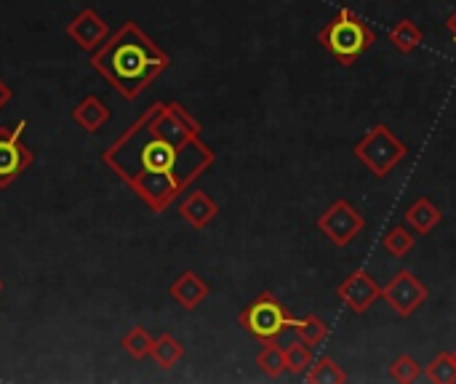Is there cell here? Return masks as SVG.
<instances>
[{"label":"cell","instance_id":"2","mask_svg":"<svg viewBox=\"0 0 456 384\" xmlns=\"http://www.w3.org/2000/svg\"><path fill=\"white\" fill-rule=\"evenodd\" d=\"M91 64L126 102H136L171 67V56L134 19H126L91 51Z\"/></svg>","mask_w":456,"mask_h":384},{"label":"cell","instance_id":"24","mask_svg":"<svg viewBox=\"0 0 456 384\" xmlns=\"http://www.w3.org/2000/svg\"><path fill=\"white\" fill-rule=\"evenodd\" d=\"M422 374H425V372H422V364H419L414 355H398V358L390 364V369H387V377H390L393 382L401 384L417 382Z\"/></svg>","mask_w":456,"mask_h":384},{"label":"cell","instance_id":"9","mask_svg":"<svg viewBox=\"0 0 456 384\" xmlns=\"http://www.w3.org/2000/svg\"><path fill=\"white\" fill-rule=\"evenodd\" d=\"M337 299L353 313L363 315L369 313L379 299H382V286L369 270H353L339 286H337Z\"/></svg>","mask_w":456,"mask_h":384},{"label":"cell","instance_id":"16","mask_svg":"<svg viewBox=\"0 0 456 384\" xmlns=\"http://www.w3.org/2000/svg\"><path fill=\"white\" fill-rule=\"evenodd\" d=\"M150 358L160 366V369H174L182 358H184V345L174 337V334H160V337H155V342H152V353H150Z\"/></svg>","mask_w":456,"mask_h":384},{"label":"cell","instance_id":"6","mask_svg":"<svg viewBox=\"0 0 456 384\" xmlns=\"http://www.w3.org/2000/svg\"><path fill=\"white\" fill-rule=\"evenodd\" d=\"M318 230L323 238H329V243H334L337 249H347L366 227L363 214L345 198L334 200L321 217H318Z\"/></svg>","mask_w":456,"mask_h":384},{"label":"cell","instance_id":"5","mask_svg":"<svg viewBox=\"0 0 456 384\" xmlns=\"http://www.w3.org/2000/svg\"><path fill=\"white\" fill-rule=\"evenodd\" d=\"M291 323H294V315L286 313V307L270 291L259 294L238 315V326L259 342L278 339L286 329H291Z\"/></svg>","mask_w":456,"mask_h":384},{"label":"cell","instance_id":"4","mask_svg":"<svg viewBox=\"0 0 456 384\" xmlns=\"http://www.w3.org/2000/svg\"><path fill=\"white\" fill-rule=\"evenodd\" d=\"M353 155L377 176V179H385L393 174V168H398L406 155H409V147L406 142L387 126V123H374L353 147Z\"/></svg>","mask_w":456,"mask_h":384},{"label":"cell","instance_id":"15","mask_svg":"<svg viewBox=\"0 0 456 384\" xmlns=\"http://www.w3.org/2000/svg\"><path fill=\"white\" fill-rule=\"evenodd\" d=\"M387 40L393 43L395 51H401V53H414V51L425 43V32H422V27H419L414 19H401V21L387 32Z\"/></svg>","mask_w":456,"mask_h":384},{"label":"cell","instance_id":"1","mask_svg":"<svg viewBox=\"0 0 456 384\" xmlns=\"http://www.w3.org/2000/svg\"><path fill=\"white\" fill-rule=\"evenodd\" d=\"M102 163L152 214H163L216 163V152L182 102H152L110 142Z\"/></svg>","mask_w":456,"mask_h":384},{"label":"cell","instance_id":"14","mask_svg":"<svg viewBox=\"0 0 456 384\" xmlns=\"http://www.w3.org/2000/svg\"><path fill=\"white\" fill-rule=\"evenodd\" d=\"M441 219H444V211H441L428 195L417 198V200L406 208V214H403V222H406L417 235H430V233L441 225Z\"/></svg>","mask_w":456,"mask_h":384},{"label":"cell","instance_id":"11","mask_svg":"<svg viewBox=\"0 0 456 384\" xmlns=\"http://www.w3.org/2000/svg\"><path fill=\"white\" fill-rule=\"evenodd\" d=\"M168 297L187 313L198 310L208 297H211V286L203 275H198L195 270H184L179 273L171 286H168Z\"/></svg>","mask_w":456,"mask_h":384},{"label":"cell","instance_id":"19","mask_svg":"<svg viewBox=\"0 0 456 384\" xmlns=\"http://www.w3.org/2000/svg\"><path fill=\"white\" fill-rule=\"evenodd\" d=\"M291 329L297 331V337L302 342H307L310 347H318L326 337H329V323L321 315H305V318H294Z\"/></svg>","mask_w":456,"mask_h":384},{"label":"cell","instance_id":"10","mask_svg":"<svg viewBox=\"0 0 456 384\" xmlns=\"http://www.w3.org/2000/svg\"><path fill=\"white\" fill-rule=\"evenodd\" d=\"M64 32L80 51H96L110 37L112 29L107 27V21L94 8H83L80 13L72 16V21L67 24Z\"/></svg>","mask_w":456,"mask_h":384},{"label":"cell","instance_id":"21","mask_svg":"<svg viewBox=\"0 0 456 384\" xmlns=\"http://www.w3.org/2000/svg\"><path fill=\"white\" fill-rule=\"evenodd\" d=\"M382 246H385V251L387 254H393V257H406L414 246H417V233L406 225H398V227H390L387 233H385V238H382Z\"/></svg>","mask_w":456,"mask_h":384},{"label":"cell","instance_id":"13","mask_svg":"<svg viewBox=\"0 0 456 384\" xmlns=\"http://www.w3.org/2000/svg\"><path fill=\"white\" fill-rule=\"evenodd\" d=\"M110 118H112L110 107H107L99 96H94V94L83 96V99L75 104V110H72V123H75L80 131H86V134L102 131L104 123H110Z\"/></svg>","mask_w":456,"mask_h":384},{"label":"cell","instance_id":"20","mask_svg":"<svg viewBox=\"0 0 456 384\" xmlns=\"http://www.w3.org/2000/svg\"><path fill=\"white\" fill-rule=\"evenodd\" d=\"M307 382L310 384H345L347 382V374H345V369L334 361V358H329V355H323V358H315V364L310 366V372H307Z\"/></svg>","mask_w":456,"mask_h":384},{"label":"cell","instance_id":"23","mask_svg":"<svg viewBox=\"0 0 456 384\" xmlns=\"http://www.w3.org/2000/svg\"><path fill=\"white\" fill-rule=\"evenodd\" d=\"M286 364H289V374L299 377V374H307L310 366L315 364V355H313V347L307 342H294L286 347Z\"/></svg>","mask_w":456,"mask_h":384},{"label":"cell","instance_id":"17","mask_svg":"<svg viewBox=\"0 0 456 384\" xmlns=\"http://www.w3.org/2000/svg\"><path fill=\"white\" fill-rule=\"evenodd\" d=\"M256 369L267 377V380H278L289 372V364H286V350L281 345L273 342H265V347L259 350L256 355Z\"/></svg>","mask_w":456,"mask_h":384},{"label":"cell","instance_id":"18","mask_svg":"<svg viewBox=\"0 0 456 384\" xmlns=\"http://www.w3.org/2000/svg\"><path fill=\"white\" fill-rule=\"evenodd\" d=\"M152 342H155V337H152L144 326H131V329L123 334L120 347H123V353H126L131 361H144V358H150V353H152Z\"/></svg>","mask_w":456,"mask_h":384},{"label":"cell","instance_id":"25","mask_svg":"<svg viewBox=\"0 0 456 384\" xmlns=\"http://www.w3.org/2000/svg\"><path fill=\"white\" fill-rule=\"evenodd\" d=\"M11 96H13V91H11V86L0 78V110H5L8 107V102H11Z\"/></svg>","mask_w":456,"mask_h":384},{"label":"cell","instance_id":"12","mask_svg":"<svg viewBox=\"0 0 456 384\" xmlns=\"http://www.w3.org/2000/svg\"><path fill=\"white\" fill-rule=\"evenodd\" d=\"M219 214V206L216 200L203 192V190H192V192H184L182 200H179V217L192 227V230H206Z\"/></svg>","mask_w":456,"mask_h":384},{"label":"cell","instance_id":"3","mask_svg":"<svg viewBox=\"0 0 456 384\" xmlns=\"http://www.w3.org/2000/svg\"><path fill=\"white\" fill-rule=\"evenodd\" d=\"M318 43L323 51H329L342 67H353L374 43L377 32L366 19H361L350 8H339L318 32Z\"/></svg>","mask_w":456,"mask_h":384},{"label":"cell","instance_id":"7","mask_svg":"<svg viewBox=\"0 0 456 384\" xmlns=\"http://www.w3.org/2000/svg\"><path fill=\"white\" fill-rule=\"evenodd\" d=\"M27 120L16 126H0V190H8L35 160L32 150L24 144Z\"/></svg>","mask_w":456,"mask_h":384},{"label":"cell","instance_id":"26","mask_svg":"<svg viewBox=\"0 0 456 384\" xmlns=\"http://www.w3.org/2000/svg\"><path fill=\"white\" fill-rule=\"evenodd\" d=\"M446 29H449L452 40L456 43V11H452V13H449V19H446Z\"/></svg>","mask_w":456,"mask_h":384},{"label":"cell","instance_id":"28","mask_svg":"<svg viewBox=\"0 0 456 384\" xmlns=\"http://www.w3.org/2000/svg\"><path fill=\"white\" fill-rule=\"evenodd\" d=\"M0 294H3V281H0Z\"/></svg>","mask_w":456,"mask_h":384},{"label":"cell","instance_id":"27","mask_svg":"<svg viewBox=\"0 0 456 384\" xmlns=\"http://www.w3.org/2000/svg\"><path fill=\"white\" fill-rule=\"evenodd\" d=\"M452 358H454V364H456V350H454V353H452Z\"/></svg>","mask_w":456,"mask_h":384},{"label":"cell","instance_id":"8","mask_svg":"<svg viewBox=\"0 0 456 384\" xmlns=\"http://www.w3.org/2000/svg\"><path fill=\"white\" fill-rule=\"evenodd\" d=\"M430 299V289L422 278H417L411 270H398L385 286H382V302L398 315L411 318L425 302Z\"/></svg>","mask_w":456,"mask_h":384},{"label":"cell","instance_id":"22","mask_svg":"<svg viewBox=\"0 0 456 384\" xmlns=\"http://www.w3.org/2000/svg\"><path fill=\"white\" fill-rule=\"evenodd\" d=\"M425 380L433 384H454L456 382V364L452 353H438L430 366H425Z\"/></svg>","mask_w":456,"mask_h":384}]
</instances>
